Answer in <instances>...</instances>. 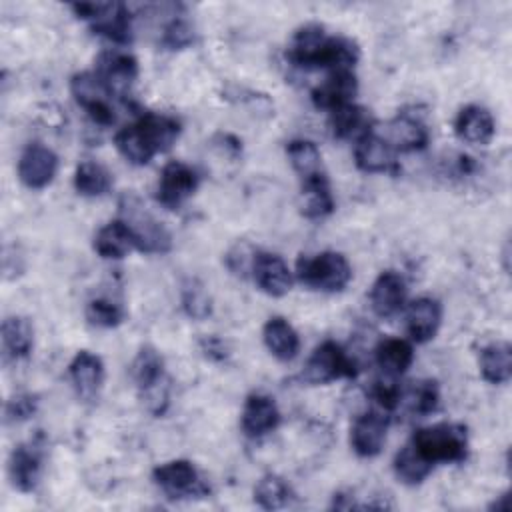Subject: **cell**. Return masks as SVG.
Here are the masks:
<instances>
[{"label": "cell", "mask_w": 512, "mask_h": 512, "mask_svg": "<svg viewBox=\"0 0 512 512\" xmlns=\"http://www.w3.org/2000/svg\"><path fill=\"white\" fill-rule=\"evenodd\" d=\"M286 58L294 66L330 68L338 72L352 70L360 58V50L350 38L328 36L320 24H304L294 32Z\"/></svg>", "instance_id": "6da1fadb"}, {"label": "cell", "mask_w": 512, "mask_h": 512, "mask_svg": "<svg viewBox=\"0 0 512 512\" xmlns=\"http://www.w3.org/2000/svg\"><path fill=\"white\" fill-rule=\"evenodd\" d=\"M410 444L432 466H436L438 462L456 464L466 460L468 456V430L462 424L442 422L418 428L412 434Z\"/></svg>", "instance_id": "7a4b0ae2"}, {"label": "cell", "mask_w": 512, "mask_h": 512, "mask_svg": "<svg viewBox=\"0 0 512 512\" xmlns=\"http://www.w3.org/2000/svg\"><path fill=\"white\" fill-rule=\"evenodd\" d=\"M296 278L302 286L318 292H342L352 280V266L340 252H320L300 256L296 262Z\"/></svg>", "instance_id": "3957f363"}, {"label": "cell", "mask_w": 512, "mask_h": 512, "mask_svg": "<svg viewBox=\"0 0 512 512\" xmlns=\"http://www.w3.org/2000/svg\"><path fill=\"white\" fill-rule=\"evenodd\" d=\"M118 208L120 220L128 226L136 250L144 254H166L172 248V236L166 226L156 220L134 194H124Z\"/></svg>", "instance_id": "277c9868"}, {"label": "cell", "mask_w": 512, "mask_h": 512, "mask_svg": "<svg viewBox=\"0 0 512 512\" xmlns=\"http://www.w3.org/2000/svg\"><path fill=\"white\" fill-rule=\"evenodd\" d=\"M72 12L90 22L94 34H100L116 44H128L132 40V16L122 2H76Z\"/></svg>", "instance_id": "5b68a950"}, {"label": "cell", "mask_w": 512, "mask_h": 512, "mask_svg": "<svg viewBox=\"0 0 512 512\" xmlns=\"http://www.w3.org/2000/svg\"><path fill=\"white\" fill-rule=\"evenodd\" d=\"M152 480L170 500L206 498L210 494L208 482L190 460H170L156 466Z\"/></svg>", "instance_id": "8992f818"}, {"label": "cell", "mask_w": 512, "mask_h": 512, "mask_svg": "<svg viewBox=\"0 0 512 512\" xmlns=\"http://www.w3.org/2000/svg\"><path fill=\"white\" fill-rule=\"evenodd\" d=\"M356 372L354 358L334 340H324L306 360L302 378L308 384H328L340 378H354Z\"/></svg>", "instance_id": "52a82bcc"}, {"label": "cell", "mask_w": 512, "mask_h": 512, "mask_svg": "<svg viewBox=\"0 0 512 512\" xmlns=\"http://www.w3.org/2000/svg\"><path fill=\"white\" fill-rule=\"evenodd\" d=\"M94 74L100 78L110 96L124 98L138 78V60L122 50H106L96 60Z\"/></svg>", "instance_id": "ba28073f"}, {"label": "cell", "mask_w": 512, "mask_h": 512, "mask_svg": "<svg viewBox=\"0 0 512 512\" xmlns=\"http://www.w3.org/2000/svg\"><path fill=\"white\" fill-rule=\"evenodd\" d=\"M42 460H44L42 434H36V438L14 446L8 458V476L12 486L20 492H32L40 480Z\"/></svg>", "instance_id": "9c48e42d"}, {"label": "cell", "mask_w": 512, "mask_h": 512, "mask_svg": "<svg viewBox=\"0 0 512 512\" xmlns=\"http://www.w3.org/2000/svg\"><path fill=\"white\" fill-rule=\"evenodd\" d=\"M70 92L78 106H82L88 116L100 124L110 126L114 122V110L110 106L112 98L100 78L94 72H78L70 78Z\"/></svg>", "instance_id": "30bf717a"}, {"label": "cell", "mask_w": 512, "mask_h": 512, "mask_svg": "<svg viewBox=\"0 0 512 512\" xmlns=\"http://www.w3.org/2000/svg\"><path fill=\"white\" fill-rule=\"evenodd\" d=\"M198 182L200 178L194 168H190L184 162L172 160L162 168L158 188H156V200L164 208L176 210L196 192Z\"/></svg>", "instance_id": "8fae6325"}, {"label": "cell", "mask_w": 512, "mask_h": 512, "mask_svg": "<svg viewBox=\"0 0 512 512\" xmlns=\"http://www.w3.org/2000/svg\"><path fill=\"white\" fill-rule=\"evenodd\" d=\"M58 172V156L54 150L40 142H32L24 148L18 160V178L30 190L46 188Z\"/></svg>", "instance_id": "7c38bea8"}, {"label": "cell", "mask_w": 512, "mask_h": 512, "mask_svg": "<svg viewBox=\"0 0 512 512\" xmlns=\"http://www.w3.org/2000/svg\"><path fill=\"white\" fill-rule=\"evenodd\" d=\"M354 162L368 174H396L398 152L374 130L354 142Z\"/></svg>", "instance_id": "4fadbf2b"}, {"label": "cell", "mask_w": 512, "mask_h": 512, "mask_svg": "<svg viewBox=\"0 0 512 512\" xmlns=\"http://www.w3.org/2000/svg\"><path fill=\"white\" fill-rule=\"evenodd\" d=\"M388 432V416L382 410H368L360 414L350 428V446L360 458L380 454Z\"/></svg>", "instance_id": "5bb4252c"}, {"label": "cell", "mask_w": 512, "mask_h": 512, "mask_svg": "<svg viewBox=\"0 0 512 512\" xmlns=\"http://www.w3.org/2000/svg\"><path fill=\"white\" fill-rule=\"evenodd\" d=\"M250 276L256 282V286L272 298H280L288 294L294 282L292 272L288 264L282 260V256L274 252H264V250L256 252Z\"/></svg>", "instance_id": "9a60e30c"}, {"label": "cell", "mask_w": 512, "mask_h": 512, "mask_svg": "<svg viewBox=\"0 0 512 512\" xmlns=\"http://www.w3.org/2000/svg\"><path fill=\"white\" fill-rule=\"evenodd\" d=\"M280 424V410L268 394L254 392L246 396L242 414H240V428L248 438H262L274 432Z\"/></svg>", "instance_id": "2e32d148"}, {"label": "cell", "mask_w": 512, "mask_h": 512, "mask_svg": "<svg viewBox=\"0 0 512 512\" xmlns=\"http://www.w3.org/2000/svg\"><path fill=\"white\" fill-rule=\"evenodd\" d=\"M406 294H408L406 280L398 272L394 270L380 272V276L374 280L370 288L372 312L378 318L396 316L406 306Z\"/></svg>", "instance_id": "e0dca14e"}, {"label": "cell", "mask_w": 512, "mask_h": 512, "mask_svg": "<svg viewBox=\"0 0 512 512\" xmlns=\"http://www.w3.org/2000/svg\"><path fill=\"white\" fill-rule=\"evenodd\" d=\"M356 94H358V80H356L354 72L338 70V72H332L324 82H320L312 90L310 98L318 110L332 112L336 108L352 104Z\"/></svg>", "instance_id": "ac0fdd59"}, {"label": "cell", "mask_w": 512, "mask_h": 512, "mask_svg": "<svg viewBox=\"0 0 512 512\" xmlns=\"http://www.w3.org/2000/svg\"><path fill=\"white\" fill-rule=\"evenodd\" d=\"M396 152H418L428 146L430 132L424 120L412 112H400L386 126V136H382Z\"/></svg>", "instance_id": "d6986e66"}, {"label": "cell", "mask_w": 512, "mask_h": 512, "mask_svg": "<svg viewBox=\"0 0 512 512\" xmlns=\"http://www.w3.org/2000/svg\"><path fill=\"white\" fill-rule=\"evenodd\" d=\"M442 322V306L436 298L420 296L406 306V332L412 342L432 340Z\"/></svg>", "instance_id": "ffe728a7"}, {"label": "cell", "mask_w": 512, "mask_h": 512, "mask_svg": "<svg viewBox=\"0 0 512 512\" xmlns=\"http://www.w3.org/2000/svg\"><path fill=\"white\" fill-rule=\"evenodd\" d=\"M496 124L488 108L478 104L464 106L454 120V134L458 140L472 146H486L494 138Z\"/></svg>", "instance_id": "44dd1931"}, {"label": "cell", "mask_w": 512, "mask_h": 512, "mask_svg": "<svg viewBox=\"0 0 512 512\" xmlns=\"http://www.w3.org/2000/svg\"><path fill=\"white\" fill-rule=\"evenodd\" d=\"M70 382L82 400H94L104 384V364L100 356L80 350L68 366Z\"/></svg>", "instance_id": "7402d4cb"}, {"label": "cell", "mask_w": 512, "mask_h": 512, "mask_svg": "<svg viewBox=\"0 0 512 512\" xmlns=\"http://www.w3.org/2000/svg\"><path fill=\"white\" fill-rule=\"evenodd\" d=\"M328 126H330V132L334 138L358 142L362 136L372 132L374 120L366 108L352 102V104L332 110Z\"/></svg>", "instance_id": "603a6c76"}, {"label": "cell", "mask_w": 512, "mask_h": 512, "mask_svg": "<svg viewBox=\"0 0 512 512\" xmlns=\"http://www.w3.org/2000/svg\"><path fill=\"white\" fill-rule=\"evenodd\" d=\"M262 338L264 344L268 348V352L282 360V362H290L298 356L300 352V338L298 332L292 328V324L282 318V316H272L262 330Z\"/></svg>", "instance_id": "cb8c5ba5"}, {"label": "cell", "mask_w": 512, "mask_h": 512, "mask_svg": "<svg viewBox=\"0 0 512 512\" xmlns=\"http://www.w3.org/2000/svg\"><path fill=\"white\" fill-rule=\"evenodd\" d=\"M132 378L140 396L168 384V378L164 374V360L156 348L142 346L138 350L132 362Z\"/></svg>", "instance_id": "d4e9b609"}, {"label": "cell", "mask_w": 512, "mask_h": 512, "mask_svg": "<svg viewBox=\"0 0 512 512\" xmlns=\"http://www.w3.org/2000/svg\"><path fill=\"white\" fill-rule=\"evenodd\" d=\"M376 364L380 374L398 378L402 376L414 362V348L404 338H384L376 346Z\"/></svg>", "instance_id": "484cf974"}, {"label": "cell", "mask_w": 512, "mask_h": 512, "mask_svg": "<svg viewBox=\"0 0 512 512\" xmlns=\"http://www.w3.org/2000/svg\"><path fill=\"white\" fill-rule=\"evenodd\" d=\"M136 122L156 154L168 152L180 136V122L168 114L146 112Z\"/></svg>", "instance_id": "4316f807"}, {"label": "cell", "mask_w": 512, "mask_h": 512, "mask_svg": "<svg viewBox=\"0 0 512 512\" xmlns=\"http://www.w3.org/2000/svg\"><path fill=\"white\" fill-rule=\"evenodd\" d=\"M94 250L98 256L108 260H120L134 250V238L128 226L118 218L104 224L94 236Z\"/></svg>", "instance_id": "83f0119b"}, {"label": "cell", "mask_w": 512, "mask_h": 512, "mask_svg": "<svg viewBox=\"0 0 512 512\" xmlns=\"http://www.w3.org/2000/svg\"><path fill=\"white\" fill-rule=\"evenodd\" d=\"M480 374L490 384H504L512 376V348L508 342H492L478 356Z\"/></svg>", "instance_id": "f1b7e54d"}, {"label": "cell", "mask_w": 512, "mask_h": 512, "mask_svg": "<svg viewBox=\"0 0 512 512\" xmlns=\"http://www.w3.org/2000/svg\"><path fill=\"white\" fill-rule=\"evenodd\" d=\"M286 154H288V160H290L294 172L300 176L302 182L326 176V172L322 168L320 150L316 148L314 142L304 140V138L290 140L286 144Z\"/></svg>", "instance_id": "f546056e"}, {"label": "cell", "mask_w": 512, "mask_h": 512, "mask_svg": "<svg viewBox=\"0 0 512 512\" xmlns=\"http://www.w3.org/2000/svg\"><path fill=\"white\" fill-rule=\"evenodd\" d=\"M34 346V328L24 316H8L2 322L4 354L18 360L26 358Z\"/></svg>", "instance_id": "4dcf8cb0"}, {"label": "cell", "mask_w": 512, "mask_h": 512, "mask_svg": "<svg viewBox=\"0 0 512 512\" xmlns=\"http://www.w3.org/2000/svg\"><path fill=\"white\" fill-rule=\"evenodd\" d=\"M302 202L300 212L310 220H320L334 210V198L330 192V184L326 176L302 182Z\"/></svg>", "instance_id": "1f68e13d"}, {"label": "cell", "mask_w": 512, "mask_h": 512, "mask_svg": "<svg viewBox=\"0 0 512 512\" xmlns=\"http://www.w3.org/2000/svg\"><path fill=\"white\" fill-rule=\"evenodd\" d=\"M114 144H116L118 152L134 166H144L156 156V152L152 150L150 142L146 140L142 128L138 126V122H132V124L120 128L114 136Z\"/></svg>", "instance_id": "d6a6232c"}, {"label": "cell", "mask_w": 512, "mask_h": 512, "mask_svg": "<svg viewBox=\"0 0 512 512\" xmlns=\"http://www.w3.org/2000/svg\"><path fill=\"white\" fill-rule=\"evenodd\" d=\"M400 404L406 406V410L414 416H428L438 410L440 404V388L436 380H418L412 382L406 390L400 394Z\"/></svg>", "instance_id": "836d02e7"}, {"label": "cell", "mask_w": 512, "mask_h": 512, "mask_svg": "<svg viewBox=\"0 0 512 512\" xmlns=\"http://www.w3.org/2000/svg\"><path fill=\"white\" fill-rule=\"evenodd\" d=\"M392 468H394L396 478H398L402 484H406V486H418V484H422V482L428 478V474L432 472L434 466H432L430 462H426V460L416 452V448L408 442L404 448H400V450L396 452Z\"/></svg>", "instance_id": "e575fe53"}, {"label": "cell", "mask_w": 512, "mask_h": 512, "mask_svg": "<svg viewBox=\"0 0 512 512\" xmlns=\"http://www.w3.org/2000/svg\"><path fill=\"white\" fill-rule=\"evenodd\" d=\"M110 186H112V176L102 164H98L94 160H84L76 166L74 188L80 196L96 198V196L106 194L110 190Z\"/></svg>", "instance_id": "d590c367"}, {"label": "cell", "mask_w": 512, "mask_h": 512, "mask_svg": "<svg viewBox=\"0 0 512 512\" xmlns=\"http://www.w3.org/2000/svg\"><path fill=\"white\" fill-rule=\"evenodd\" d=\"M294 498L292 488L286 484L284 478L276 476V474H266L258 480L256 488H254V502L262 508V510H280L286 508L290 504V500Z\"/></svg>", "instance_id": "8d00e7d4"}, {"label": "cell", "mask_w": 512, "mask_h": 512, "mask_svg": "<svg viewBox=\"0 0 512 512\" xmlns=\"http://www.w3.org/2000/svg\"><path fill=\"white\" fill-rule=\"evenodd\" d=\"M182 308L194 320H204L212 312V300L204 284L196 278H190L182 286Z\"/></svg>", "instance_id": "74e56055"}, {"label": "cell", "mask_w": 512, "mask_h": 512, "mask_svg": "<svg viewBox=\"0 0 512 512\" xmlns=\"http://www.w3.org/2000/svg\"><path fill=\"white\" fill-rule=\"evenodd\" d=\"M86 318L98 328H116L124 320V308L110 298H92L86 304Z\"/></svg>", "instance_id": "f35d334b"}, {"label": "cell", "mask_w": 512, "mask_h": 512, "mask_svg": "<svg viewBox=\"0 0 512 512\" xmlns=\"http://www.w3.org/2000/svg\"><path fill=\"white\" fill-rule=\"evenodd\" d=\"M256 248H252L248 242H236L228 252H226V266L234 276L246 278L252 274V264L256 258Z\"/></svg>", "instance_id": "ab89813d"}, {"label": "cell", "mask_w": 512, "mask_h": 512, "mask_svg": "<svg viewBox=\"0 0 512 512\" xmlns=\"http://www.w3.org/2000/svg\"><path fill=\"white\" fill-rule=\"evenodd\" d=\"M194 42V28L184 18H174L162 30V46L168 50H182Z\"/></svg>", "instance_id": "60d3db41"}, {"label": "cell", "mask_w": 512, "mask_h": 512, "mask_svg": "<svg viewBox=\"0 0 512 512\" xmlns=\"http://www.w3.org/2000/svg\"><path fill=\"white\" fill-rule=\"evenodd\" d=\"M38 408V398L30 392H18L12 398H8L4 414L8 422H24L30 416H34Z\"/></svg>", "instance_id": "b9f144b4"}, {"label": "cell", "mask_w": 512, "mask_h": 512, "mask_svg": "<svg viewBox=\"0 0 512 512\" xmlns=\"http://www.w3.org/2000/svg\"><path fill=\"white\" fill-rule=\"evenodd\" d=\"M200 346H202V352H204L208 358H212V360H224V358H226V346H224L222 340L216 338V336L204 338V340L200 342Z\"/></svg>", "instance_id": "7bdbcfd3"}, {"label": "cell", "mask_w": 512, "mask_h": 512, "mask_svg": "<svg viewBox=\"0 0 512 512\" xmlns=\"http://www.w3.org/2000/svg\"><path fill=\"white\" fill-rule=\"evenodd\" d=\"M490 510H496V512H504V510H508V492H506V494H502V496H500V500H498V502H494V504L490 506Z\"/></svg>", "instance_id": "ee69618b"}]
</instances>
